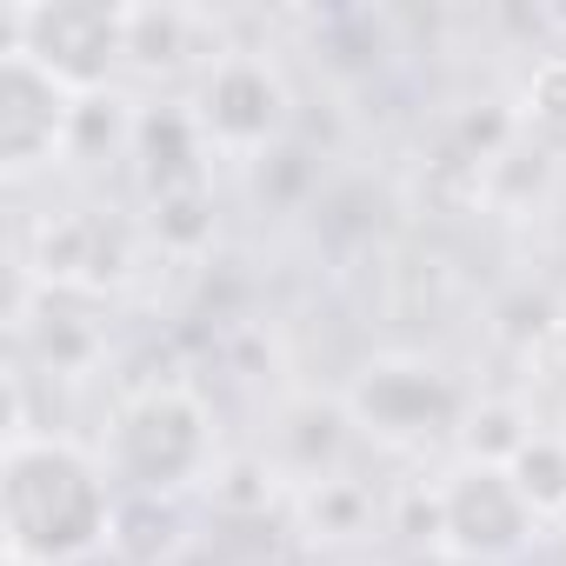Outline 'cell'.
Segmentation results:
<instances>
[{
    "label": "cell",
    "instance_id": "obj_1",
    "mask_svg": "<svg viewBox=\"0 0 566 566\" xmlns=\"http://www.w3.org/2000/svg\"><path fill=\"white\" fill-rule=\"evenodd\" d=\"M120 493L107 460L61 433H14L0 447V533L14 566H81L114 546Z\"/></svg>",
    "mask_w": 566,
    "mask_h": 566
},
{
    "label": "cell",
    "instance_id": "obj_2",
    "mask_svg": "<svg viewBox=\"0 0 566 566\" xmlns=\"http://www.w3.org/2000/svg\"><path fill=\"white\" fill-rule=\"evenodd\" d=\"M107 473L134 500H174L213 473V413L193 387H147L114 413Z\"/></svg>",
    "mask_w": 566,
    "mask_h": 566
},
{
    "label": "cell",
    "instance_id": "obj_3",
    "mask_svg": "<svg viewBox=\"0 0 566 566\" xmlns=\"http://www.w3.org/2000/svg\"><path fill=\"white\" fill-rule=\"evenodd\" d=\"M28 54L67 94H107L127 67V8L107 0H0V61Z\"/></svg>",
    "mask_w": 566,
    "mask_h": 566
},
{
    "label": "cell",
    "instance_id": "obj_4",
    "mask_svg": "<svg viewBox=\"0 0 566 566\" xmlns=\"http://www.w3.org/2000/svg\"><path fill=\"white\" fill-rule=\"evenodd\" d=\"M347 427H360L374 447L420 453L447 433H460V387L440 360L427 354H374L340 400Z\"/></svg>",
    "mask_w": 566,
    "mask_h": 566
},
{
    "label": "cell",
    "instance_id": "obj_5",
    "mask_svg": "<svg viewBox=\"0 0 566 566\" xmlns=\"http://www.w3.org/2000/svg\"><path fill=\"white\" fill-rule=\"evenodd\" d=\"M433 493H440V553H453L460 566H513L539 533V513L520 500L506 467L460 460Z\"/></svg>",
    "mask_w": 566,
    "mask_h": 566
},
{
    "label": "cell",
    "instance_id": "obj_6",
    "mask_svg": "<svg viewBox=\"0 0 566 566\" xmlns=\"http://www.w3.org/2000/svg\"><path fill=\"white\" fill-rule=\"evenodd\" d=\"M193 120H200L207 147L240 154V160H266L280 140H287L294 101H287V81H280L273 61H260V54H220L200 74Z\"/></svg>",
    "mask_w": 566,
    "mask_h": 566
},
{
    "label": "cell",
    "instance_id": "obj_7",
    "mask_svg": "<svg viewBox=\"0 0 566 566\" xmlns=\"http://www.w3.org/2000/svg\"><path fill=\"white\" fill-rule=\"evenodd\" d=\"M74 101L48 67H34L28 54L0 61V167L8 180H28L34 167L61 160L74 140Z\"/></svg>",
    "mask_w": 566,
    "mask_h": 566
},
{
    "label": "cell",
    "instance_id": "obj_8",
    "mask_svg": "<svg viewBox=\"0 0 566 566\" xmlns=\"http://www.w3.org/2000/svg\"><path fill=\"white\" fill-rule=\"evenodd\" d=\"M134 266V247H127V227L107 220V213H61L41 227V247H34V266L48 287L61 294H101V287H120Z\"/></svg>",
    "mask_w": 566,
    "mask_h": 566
},
{
    "label": "cell",
    "instance_id": "obj_9",
    "mask_svg": "<svg viewBox=\"0 0 566 566\" xmlns=\"http://www.w3.org/2000/svg\"><path fill=\"white\" fill-rule=\"evenodd\" d=\"M207 154L213 147H207L193 107H147L140 127H134V160H140L147 200L180 193V187H207Z\"/></svg>",
    "mask_w": 566,
    "mask_h": 566
},
{
    "label": "cell",
    "instance_id": "obj_10",
    "mask_svg": "<svg viewBox=\"0 0 566 566\" xmlns=\"http://www.w3.org/2000/svg\"><path fill=\"white\" fill-rule=\"evenodd\" d=\"M520 500L539 513V520H559L566 513V433H533L513 460H506Z\"/></svg>",
    "mask_w": 566,
    "mask_h": 566
},
{
    "label": "cell",
    "instance_id": "obj_11",
    "mask_svg": "<svg viewBox=\"0 0 566 566\" xmlns=\"http://www.w3.org/2000/svg\"><path fill=\"white\" fill-rule=\"evenodd\" d=\"M127 61L147 74H167L187 61V14L174 8H127Z\"/></svg>",
    "mask_w": 566,
    "mask_h": 566
},
{
    "label": "cell",
    "instance_id": "obj_12",
    "mask_svg": "<svg viewBox=\"0 0 566 566\" xmlns=\"http://www.w3.org/2000/svg\"><path fill=\"white\" fill-rule=\"evenodd\" d=\"M460 440H467V460H486V467H506L526 440H533V427H526V413L513 407V400H480L473 413H467V427H460Z\"/></svg>",
    "mask_w": 566,
    "mask_h": 566
},
{
    "label": "cell",
    "instance_id": "obj_13",
    "mask_svg": "<svg viewBox=\"0 0 566 566\" xmlns=\"http://www.w3.org/2000/svg\"><path fill=\"white\" fill-rule=\"evenodd\" d=\"M367 520H374L367 486H354V480H340V473L307 480V526H314L321 539H354V533H367Z\"/></svg>",
    "mask_w": 566,
    "mask_h": 566
},
{
    "label": "cell",
    "instance_id": "obj_14",
    "mask_svg": "<svg viewBox=\"0 0 566 566\" xmlns=\"http://www.w3.org/2000/svg\"><path fill=\"white\" fill-rule=\"evenodd\" d=\"M154 233L174 253H200L213 240V193L207 187H180V193H154Z\"/></svg>",
    "mask_w": 566,
    "mask_h": 566
},
{
    "label": "cell",
    "instance_id": "obj_15",
    "mask_svg": "<svg viewBox=\"0 0 566 566\" xmlns=\"http://www.w3.org/2000/svg\"><path fill=\"white\" fill-rule=\"evenodd\" d=\"M526 107H533V120L566 127V54H553V61L533 67V81H526Z\"/></svg>",
    "mask_w": 566,
    "mask_h": 566
},
{
    "label": "cell",
    "instance_id": "obj_16",
    "mask_svg": "<svg viewBox=\"0 0 566 566\" xmlns=\"http://www.w3.org/2000/svg\"><path fill=\"white\" fill-rule=\"evenodd\" d=\"M546 21H553V28H566V8H546Z\"/></svg>",
    "mask_w": 566,
    "mask_h": 566
},
{
    "label": "cell",
    "instance_id": "obj_17",
    "mask_svg": "<svg viewBox=\"0 0 566 566\" xmlns=\"http://www.w3.org/2000/svg\"><path fill=\"white\" fill-rule=\"evenodd\" d=\"M559 433H566V427H559Z\"/></svg>",
    "mask_w": 566,
    "mask_h": 566
}]
</instances>
